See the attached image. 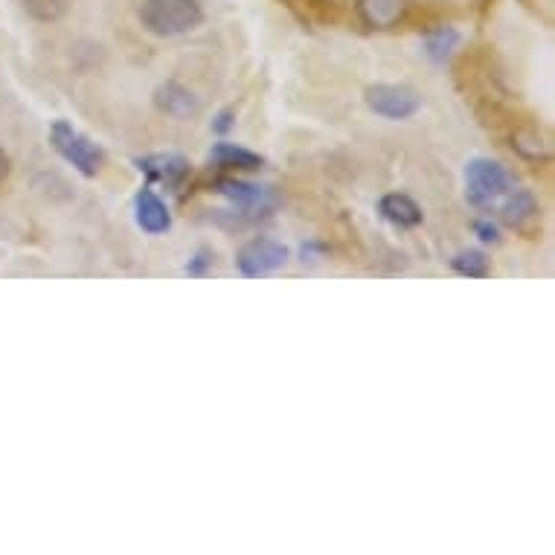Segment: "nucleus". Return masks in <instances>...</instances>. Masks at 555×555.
I'll list each match as a JSON object with an SVG mask.
<instances>
[{"label": "nucleus", "instance_id": "obj_15", "mask_svg": "<svg viewBox=\"0 0 555 555\" xmlns=\"http://www.w3.org/2000/svg\"><path fill=\"white\" fill-rule=\"evenodd\" d=\"M451 268H454L460 276H468V280H482L489 276L492 268H489V259L480 250H460V254L451 259Z\"/></svg>", "mask_w": 555, "mask_h": 555}, {"label": "nucleus", "instance_id": "obj_1", "mask_svg": "<svg viewBox=\"0 0 555 555\" xmlns=\"http://www.w3.org/2000/svg\"><path fill=\"white\" fill-rule=\"evenodd\" d=\"M204 10L198 0H143L140 24L157 38H175L201 27Z\"/></svg>", "mask_w": 555, "mask_h": 555}, {"label": "nucleus", "instance_id": "obj_12", "mask_svg": "<svg viewBox=\"0 0 555 555\" xmlns=\"http://www.w3.org/2000/svg\"><path fill=\"white\" fill-rule=\"evenodd\" d=\"M378 212H382L384 219L390 221L392 228H420L422 224V210L416 201L410 198V195H401V192H390V195H384L382 204H378Z\"/></svg>", "mask_w": 555, "mask_h": 555}, {"label": "nucleus", "instance_id": "obj_11", "mask_svg": "<svg viewBox=\"0 0 555 555\" xmlns=\"http://www.w3.org/2000/svg\"><path fill=\"white\" fill-rule=\"evenodd\" d=\"M410 10V0H358V12L366 27L390 29L404 21Z\"/></svg>", "mask_w": 555, "mask_h": 555}, {"label": "nucleus", "instance_id": "obj_20", "mask_svg": "<svg viewBox=\"0 0 555 555\" xmlns=\"http://www.w3.org/2000/svg\"><path fill=\"white\" fill-rule=\"evenodd\" d=\"M233 111H221L219 117H216V122H212V131H219V134H224V131H230L233 128Z\"/></svg>", "mask_w": 555, "mask_h": 555}, {"label": "nucleus", "instance_id": "obj_7", "mask_svg": "<svg viewBox=\"0 0 555 555\" xmlns=\"http://www.w3.org/2000/svg\"><path fill=\"white\" fill-rule=\"evenodd\" d=\"M137 169L146 175L149 181L166 183V186H181L183 178L190 175V160L183 155H172V152H160V155L137 157Z\"/></svg>", "mask_w": 555, "mask_h": 555}, {"label": "nucleus", "instance_id": "obj_10", "mask_svg": "<svg viewBox=\"0 0 555 555\" xmlns=\"http://www.w3.org/2000/svg\"><path fill=\"white\" fill-rule=\"evenodd\" d=\"M155 105L160 114L172 119H192L201 111L198 96L181 82H164L155 91Z\"/></svg>", "mask_w": 555, "mask_h": 555}, {"label": "nucleus", "instance_id": "obj_19", "mask_svg": "<svg viewBox=\"0 0 555 555\" xmlns=\"http://www.w3.org/2000/svg\"><path fill=\"white\" fill-rule=\"evenodd\" d=\"M474 230H477V236H480L482 242H489V245L501 242V230H498V224H492V221H477Z\"/></svg>", "mask_w": 555, "mask_h": 555}, {"label": "nucleus", "instance_id": "obj_16", "mask_svg": "<svg viewBox=\"0 0 555 555\" xmlns=\"http://www.w3.org/2000/svg\"><path fill=\"white\" fill-rule=\"evenodd\" d=\"M21 7L29 18L41 21V24H53L67 12V0H21Z\"/></svg>", "mask_w": 555, "mask_h": 555}, {"label": "nucleus", "instance_id": "obj_13", "mask_svg": "<svg viewBox=\"0 0 555 555\" xmlns=\"http://www.w3.org/2000/svg\"><path fill=\"white\" fill-rule=\"evenodd\" d=\"M210 164H216L219 169H236V172H256L262 169L264 157L250 152V149H242L236 143H219L212 146Z\"/></svg>", "mask_w": 555, "mask_h": 555}, {"label": "nucleus", "instance_id": "obj_2", "mask_svg": "<svg viewBox=\"0 0 555 555\" xmlns=\"http://www.w3.org/2000/svg\"><path fill=\"white\" fill-rule=\"evenodd\" d=\"M50 143L85 178H96L105 166V152L67 119H55L53 128H50Z\"/></svg>", "mask_w": 555, "mask_h": 555}, {"label": "nucleus", "instance_id": "obj_4", "mask_svg": "<svg viewBox=\"0 0 555 555\" xmlns=\"http://www.w3.org/2000/svg\"><path fill=\"white\" fill-rule=\"evenodd\" d=\"M288 262V247L276 238H250L247 245H242V250L236 254V268L242 276L247 280H259V276H268V273L280 271L283 264Z\"/></svg>", "mask_w": 555, "mask_h": 555}, {"label": "nucleus", "instance_id": "obj_17", "mask_svg": "<svg viewBox=\"0 0 555 555\" xmlns=\"http://www.w3.org/2000/svg\"><path fill=\"white\" fill-rule=\"evenodd\" d=\"M515 146H518L520 155L532 157V160L550 155V149H546V143H541V137H535V134H518V140H515Z\"/></svg>", "mask_w": 555, "mask_h": 555}, {"label": "nucleus", "instance_id": "obj_9", "mask_svg": "<svg viewBox=\"0 0 555 555\" xmlns=\"http://www.w3.org/2000/svg\"><path fill=\"white\" fill-rule=\"evenodd\" d=\"M538 219H541V207H538L535 195L529 190H512L503 204V221L512 230H518L524 236H529L535 230Z\"/></svg>", "mask_w": 555, "mask_h": 555}, {"label": "nucleus", "instance_id": "obj_14", "mask_svg": "<svg viewBox=\"0 0 555 555\" xmlns=\"http://www.w3.org/2000/svg\"><path fill=\"white\" fill-rule=\"evenodd\" d=\"M456 44H460V33L451 27H442L425 38V53H428L437 64H442V62H448L451 55H454Z\"/></svg>", "mask_w": 555, "mask_h": 555}, {"label": "nucleus", "instance_id": "obj_5", "mask_svg": "<svg viewBox=\"0 0 555 555\" xmlns=\"http://www.w3.org/2000/svg\"><path fill=\"white\" fill-rule=\"evenodd\" d=\"M364 100L384 119H410L422 108V96L408 85H370Z\"/></svg>", "mask_w": 555, "mask_h": 555}, {"label": "nucleus", "instance_id": "obj_3", "mask_svg": "<svg viewBox=\"0 0 555 555\" xmlns=\"http://www.w3.org/2000/svg\"><path fill=\"white\" fill-rule=\"evenodd\" d=\"M512 192V178L498 160L474 157L465 166V198L472 207H492L494 201L506 198Z\"/></svg>", "mask_w": 555, "mask_h": 555}, {"label": "nucleus", "instance_id": "obj_21", "mask_svg": "<svg viewBox=\"0 0 555 555\" xmlns=\"http://www.w3.org/2000/svg\"><path fill=\"white\" fill-rule=\"evenodd\" d=\"M7 178H10V155L0 149V186L7 183Z\"/></svg>", "mask_w": 555, "mask_h": 555}, {"label": "nucleus", "instance_id": "obj_8", "mask_svg": "<svg viewBox=\"0 0 555 555\" xmlns=\"http://www.w3.org/2000/svg\"><path fill=\"white\" fill-rule=\"evenodd\" d=\"M134 221L137 228L146 230L152 236H160L166 230L172 228V216H169V207H166L160 195L143 186V190L134 195Z\"/></svg>", "mask_w": 555, "mask_h": 555}, {"label": "nucleus", "instance_id": "obj_18", "mask_svg": "<svg viewBox=\"0 0 555 555\" xmlns=\"http://www.w3.org/2000/svg\"><path fill=\"white\" fill-rule=\"evenodd\" d=\"M210 264H212V254H210V250H198V254H195V259H192V262L186 264V273H190V276H204Z\"/></svg>", "mask_w": 555, "mask_h": 555}, {"label": "nucleus", "instance_id": "obj_6", "mask_svg": "<svg viewBox=\"0 0 555 555\" xmlns=\"http://www.w3.org/2000/svg\"><path fill=\"white\" fill-rule=\"evenodd\" d=\"M216 192H219L221 198H228L233 207L247 212L250 219L268 216V212L276 207V195H273L271 190L254 186V183L236 181V178H221V181H216Z\"/></svg>", "mask_w": 555, "mask_h": 555}]
</instances>
